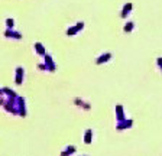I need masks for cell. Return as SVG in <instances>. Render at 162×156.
<instances>
[{"mask_svg":"<svg viewBox=\"0 0 162 156\" xmlns=\"http://www.w3.org/2000/svg\"><path fill=\"white\" fill-rule=\"evenodd\" d=\"M116 113H117V121H120V120L126 119V117H124V111H123V107H122L120 104H117V106H116Z\"/></svg>","mask_w":162,"mask_h":156,"instance_id":"cell-5","label":"cell"},{"mask_svg":"<svg viewBox=\"0 0 162 156\" xmlns=\"http://www.w3.org/2000/svg\"><path fill=\"white\" fill-rule=\"evenodd\" d=\"M132 124H133V120L123 119V120H120V121H117V123H116V129H117V130H124V129L132 127Z\"/></svg>","mask_w":162,"mask_h":156,"instance_id":"cell-1","label":"cell"},{"mask_svg":"<svg viewBox=\"0 0 162 156\" xmlns=\"http://www.w3.org/2000/svg\"><path fill=\"white\" fill-rule=\"evenodd\" d=\"M6 22H8V26H9V28H13V25H15V23H13V19H8Z\"/></svg>","mask_w":162,"mask_h":156,"instance_id":"cell-14","label":"cell"},{"mask_svg":"<svg viewBox=\"0 0 162 156\" xmlns=\"http://www.w3.org/2000/svg\"><path fill=\"white\" fill-rule=\"evenodd\" d=\"M156 64H158V67H159V68H161V71H162V58H161V57L156 59Z\"/></svg>","mask_w":162,"mask_h":156,"instance_id":"cell-13","label":"cell"},{"mask_svg":"<svg viewBox=\"0 0 162 156\" xmlns=\"http://www.w3.org/2000/svg\"><path fill=\"white\" fill-rule=\"evenodd\" d=\"M5 35H6L8 38H16V39H21V38H22V35H21V33H18V32H13V31H10V29H8Z\"/></svg>","mask_w":162,"mask_h":156,"instance_id":"cell-6","label":"cell"},{"mask_svg":"<svg viewBox=\"0 0 162 156\" xmlns=\"http://www.w3.org/2000/svg\"><path fill=\"white\" fill-rule=\"evenodd\" d=\"M75 26H77V28H78V31H81V29H83V28H84V23H83V22H78V23H77V25H75Z\"/></svg>","mask_w":162,"mask_h":156,"instance_id":"cell-15","label":"cell"},{"mask_svg":"<svg viewBox=\"0 0 162 156\" xmlns=\"http://www.w3.org/2000/svg\"><path fill=\"white\" fill-rule=\"evenodd\" d=\"M35 49H36V52H38V54H41V55H45V54H46V51L44 49L42 44H39V42H38V44H35Z\"/></svg>","mask_w":162,"mask_h":156,"instance_id":"cell-10","label":"cell"},{"mask_svg":"<svg viewBox=\"0 0 162 156\" xmlns=\"http://www.w3.org/2000/svg\"><path fill=\"white\" fill-rule=\"evenodd\" d=\"M22 75H23V69H22V67H18V71H16V84H22Z\"/></svg>","mask_w":162,"mask_h":156,"instance_id":"cell-7","label":"cell"},{"mask_svg":"<svg viewBox=\"0 0 162 156\" xmlns=\"http://www.w3.org/2000/svg\"><path fill=\"white\" fill-rule=\"evenodd\" d=\"M110 58H111V54H110V52L101 54V55H100V57L96 59V64H97V65H101V64H104V62L110 61Z\"/></svg>","mask_w":162,"mask_h":156,"instance_id":"cell-2","label":"cell"},{"mask_svg":"<svg viewBox=\"0 0 162 156\" xmlns=\"http://www.w3.org/2000/svg\"><path fill=\"white\" fill-rule=\"evenodd\" d=\"M133 28H135V23H133V22H127V23L124 25V28H123V32H124V33H130V32L133 31Z\"/></svg>","mask_w":162,"mask_h":156,"instance_id":"cell-8","label":"cell"},{"mask_svg":"<svg viewBox=\"0 0 162 156\" xmlns=\"http://www.w3.org/2000/svg\"><path fill=\"white\" fill-rule=\"evenodd\" d=\"M68 150H62V155H68V153H75V147L74 146H68Z\"/></svg>","mask_w":162,"mask_h":156,"instance_id":"cell-12","label":"cell"},{"mask_svg":"<svg viewBox=\"0 0 162 156\" xmlns=\"http://www.w3.org/2000/svg\"><path fill=\"white\" fill-rule=\"evenodd\" d=\"M91 136H93V130H91V129H88V130L85 131V137H84L85 144H91Z\"/></svg>","mask_w":162,"mask_h":156,"instance_id":"cell-9","label":"cell"},{"mask_svg":"<svg viewBox=\"0 0 162 156\" xmlns=\"http://www.w3.org/2000/svg\"><path fill=\"white\" fill-rule=\"evenodd\" d=\"M45 65H46V68H48L49 71H55V64H54L51 55H46V54H45Z\"/></svg>","mask_w":162,"mask_h":156,"instance_id":"cell-3","label":"cell"},{"mask_svg":"<svg viewBox=\"0 0 162 156\" xmlns=\"http://www.w3.org/2000/svg\"><path fill=\"white\" fill-rule=\"evenodd\" d=\"M77 32H80L78 28H77V26H72V28H70V29L67 31V35H68V36H72V35H75Z\"/></svg>","mask_w":162,"mask_h":156,"instance_id":"cell-11","label":"cell"},{"mask_svg":"<svg viewBox=\"0 0 162 156\" xmlns=\"http://www.w3.org/2000/svg\"><path fill=\"white\" fill-rule=\"evenodd\" d=\"M132 7H133V5H132V3H126V5L123 6V10H122V15H120V16H122L123 19H126V18H127V15L132 12Z\"/></svg>","mask_w":162,"mask_h":156,"instance_id":"cell-4","label":"cell"}]
</instances>
